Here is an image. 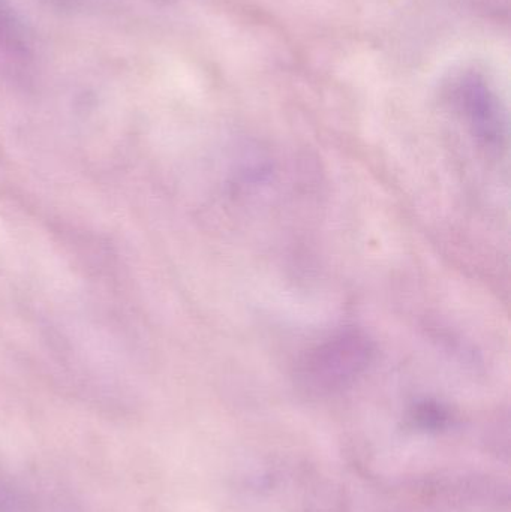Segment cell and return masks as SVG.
I'll return each mask as SVG.
<instances>
[{
  "mask_svg": "<svg viewBox=\"0 0 511 512\" xmlns=\"http://www.w3.org/2000/svg\"><path fill=\"white\" fill-rule=\"evenodd\" d=\"M0 54L11 62H24L29 56L26 32L6 0H0Z\"/></svg>",
  "mask_w": 511,
  "mask_h": 512,
  "instance_id": "3",
  "label": "cell"
},
{
  "mask_svg": "<svg viewBox=\"0 0 511 512\" xmlns=\"http://www.w3.org/2000/svg\"><path fill=\"white\" fill-rule=\"evenodd\" d=\"M369 355L371 348L365 337L357 333L339 334L308 355L300 378L311 390H336L365 369Z\"/></svg>",
  "mask_w": 511,
  "mask_h": 512,
  "instance_id": "1",
  "label": "cell"
},
{
  "mask_svg": "<svg viewBox=\"0 0 511 512\" xmlns=\"http://www.w3.org/2000/svg\"><path fill=\"white\" fill-rule=\"evenodd\" d=\"M458 98L474 132L486 143L497 144L501 135L500 108L488 84L477 75H465L459 81Z\"/></svg>",
  "mask_w": 511,
  "mask_h": 512,
  "instance_id": "2",
  "label": "cell"
}]
</instances>
